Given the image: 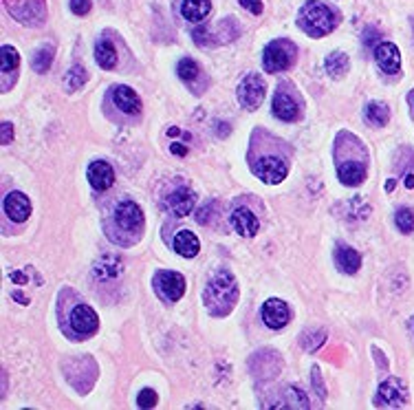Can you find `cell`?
Masks as SVG:
<instances>
[{
    "label": "cell",
    "instance_id": "obj_39",
    "mask_svg": "<svg viewBox=\"0 0 414 410\" xmlns=\"http://www.w3.org/2000/svg\"><path fill=\"white\" fill-rule=\"evenodd\" d=\"M406 187H410V190L414 187V174H408V176H406Z\"/></svg>",
    "mask_w": 414,
    "mask_h": 410
},
{
    "label": "cell",
    "instance_id": "obj_2",
    "mask_svg": "<svg viewBox=\"0 0 414 410\" xmlns=\"http://www.w3.org/2000/svg\"><path fill=\"white\" fill-rule=\"evenodd\" d=\"M337 16L320 0H309L298 14V27L311 38H322L335 29Z\"/></svg>",
    "mask_w": 414,
    "mask_h": 410
},
{
    "label": "cell",
    "instance_id": "obj_22",
    "mask_svg": "<svg viewBox=\"0 0 414 410\" xmlns=\"http://www.w3.org/2000/svg\"><path fill=\"white\" fill-rule=\"evenodd\" d=\"M211 9V3L209 0H183L181 5V14L187 23H200V20H205L207 14Z\"/></svg>",
    "mask_w": 414,
    "mask_h": 410
},
{
    "label": "cell",
    "instance_id": "obj_23",
    "mask_svg": "<svg viewBox=\"0 0 414 410\" xmlns=\"http://www.w3.org/2000/svg\"><path fill=\"white\" fill-rule=\"evenodd\" d=\"M95 60H97V65L106 71L115 69L117 65V49L115 45L108 40V38H102L97 45H95Z\"/></svg>",
    "mask_w": 414,
    "mask_h": 410
},
{
    "label": "cell",
    "instance_id": "obj_34",
    "mask_svg": "<svg viewBox=\"0 0 414 410\" xmlns=\"http://www.w3.org/2000/svg\"><path fill=\"white\" fill-rule=\"evenodd\" d=\"M313 384H315V388H317V395H320V399L324 402V399H326V391H324L322 375H320V369H317V366H313Z\"/></svg>",
    "mask_w": 414,
    "mask_h": 410
},
{
    "label": "cell",
    "instance_id": "obj_36",
    "mask_svg": "<svg viewBox=\"0 0 414 410\" xmlns=\"http://www.w3.org/2000/svg\"><path fill=\"white\" fill-rule=\"evenodd\" d=\"M12 139H14V124L5 122V124H3V144H5V146L12 144Z\"/></svg>",
    "mask_w": 414,
    "mask_h": 410
},
{
    "label": "cell",
    "instance_id": "obj_30",
    "mask_svg": "<svg viewBox=\"0 0 414 410\" xmlns=\"http://www.w3.org/2000/svg\"><path fill=\"white\" fill-rule=\"evenodd\" d=\"M20 65V56L14 47L9 45H3V76H9V73H14Z\"/></svg>",
    "mask_w": 414,
    "mask_h": 410
},
{
    "label": "cell",
    "instance_id": "obj_8",
    "mask_svg": "<svg viewBox=\"0 0 414 410\" xmlns=\"http://www.w3.org/2000/svg\"><path fill=\"white\" fill-rule=\"evenodd\" d=\"M196 205V194L189 190V187H176L172 194H168L165 198V207L168 212H172L174 216L183 218V216H189V212L194 209Z\"/></svg>",
    "mask_w": 414,
    "mask_h": 410
},
{
    "label": "cell",
    "instance_id": "obj_26",
    "mask_svg": "<svg viewBox=\"0 0 414 410\" xmlns=\"http://www.w3.org/2000/svg\"><path fill=\"white\" fill-rule=\"evenodd\" d=\"M51 62H53V47L45 45L42 49L36 51L34 60H31V67H34L36 73H47L51 69Z\"/></svg>",
    "mask_w": 414,
    "mask_h": 410
},
{
    "label": "cell",
    "instance_id": "obj_27",
    "mask_svg": "<svg viewBox=\"0 0 414 410\" xmlns=\"http://www.w3.org/2000/svg\"><path fill=\"white\" fill-rule=\"evenodd\" d=\"M84 82H87V71H84L82 67H73L71 71H67L65 87H67L69 93H76L78 89H82Z\"/></svg>",
    "mask_w": 414,
    "mask_h": 410
},
{
    "label": "cell",
    "instance_id": "obj_11",
    "mask_svg": "<svg viewBox=\"0 0 414 410\" xmlns=\"http://www.w3.org/2000/svg\"><path fill=\"white\" fill-rule=\"evenodd\" d=\"M262 320L269 329H282L284 324H289L291 311H289V307H286V302H282L278 298H271V300L264 302V307H262Z\"/></svg>",
    "mask_w": 414,
    "mask_h": 410
},
{
    "label": "cell",
    "instance_id": "obj_32",
    "mask_svg": "<svg viewBox=\"0 0 414 410\" xmlns=\"http://www.w3.org/2000/svg\"><path fill=\"white\" fill-rule=\"evenodd\" d=\"M137 404H139L141 408H154V404H157V393L152 391V388H143V391L137 395Z\"/></svg>",
    "mask_w": 414,
    "mask_h": 410
},
{
    "label": "cell",
    "instance_id": "obj_35",
    "mask_svg": "<svg viewBox=\"0 0 414 410\" xmlns=\"http://www.w3.org/2000/svg\"><path fill=\"white\" fill-rule=\"evenodd\" d=\"M240 5L247 9V12H251L253 16H260L262 12V0H240Z\"/></svg>",
    "mask_w": 414,
    "mask_h": 410
},
{
    "label": "cell",
    "instance_id": "obj_18",
    "mask_svg": "<svg viewBox=\"0 0 414 410\" xmlns=\"http://www.w3.org/2000/svg\"><path fill=\"white\" fill-rule=\"evenodd\" d=\"M122 269H124L122 258L106 254V256H102L97 262H95V267H93V276L97 278V280H115V278L122 273Z\"/></svg>",
    "mask_w": 414,
    "mask_h": 410
},
{
    "label": "cell",
    "instance_id": "obj_28",
    "mask_svg": "<svg viewBox=\"0 0 414 410\" xmlns=\"http://www.w3.org/2000/svg\"><path fill=\"white\" fill-rule=\"evenodd\" d=\"M176 73H179V78H181L183 82H194V80H198V76H200V69H198V65H196L194 60L185 58V60L179 62Z\"/></svg>",
    "mask_w": 414,
    "mask_h": 410
},
{
    "label": "cell",
    "instance_id": "obj_15",
    "mask_svg": "<svg viewBox=\"0 0 414 410\" xmlns=\"http://www.w3.org/2000/svg\"><path fill=\"white\" fill-rule=\"evenodd\" d=\"M5 214L16 220V223H23L31 216V201L29 196L23 192H9L5 198Z\"/></svg>",
    "mask_w": 414,
    "mask_h": 410
},
{
    "label": "cell",
    "instance_id": "obj_3",
    "mask_svg": "<svg viewBox=\"0 0 414 410\" xmlns=\"http://www.w3.org/2000/svg\"><path fill=\"white\" fill-rule=\"evenodd\" d=\"M298 56V49L293 47L291 40H275L264 49L262 54V67L267 73H280L286 71Z\"/></svg>",
    "mask_w": 414,
    "mask_h": 410
},
{
    "label": "cell",
    "instance_id": "obj_6",
    "mask_svg": "<svg viewBox=\"0 0 414 410\" xmlns=\"http://www.w3.org/2000/svg\"><path fill=\"white\" fill-rule=\"evenodd\" d=\"M115 223L126 232H135L143 225V209L135 201H119L115 205Z\"/></svg>",
    "mask_w": 414,
    "mask_h": 410
},
{
    "label": "cell",
    "instance_id": "obj_41",
    "mask_svg": "<svg viewBox=\"0 0 414 410\" xmlns=\"http://www.w3.org/2000/svg\"><path fill=\"white\" fill-rule=\"evenodd\" d=\"M410 327H412V331H414V315H412V322H410Z\"/></svg>",
    "mask_w": 414,
    "mask_h": 410
},
{
    "label": "cell",
    "instance_id": "obj_21",
    "mask_svg": "<svg viewBox=\"0 0 414 410\" xmlns=\"http://www.w3.org/2000/svg\"><path fill=\"white\" fill-rule=\"evenodd\" d=\"M174 249L176 254H181L183 258H194L200 249L198 236L194 232H189V229H183V232H179L174 236Z\"/></svg>",
    "mask_w": 414,
    "mask_h": 410
},
{
    "label": "cell",
    "instance_id": "obj_14",
    "mask_svg": "<svg viewBox=\"0 0 414 410\" xmlns=\"http://www.w3.org/2000/svg\"><path fill=\"white\" fill-rule=\"evenodd\" d=\"M231 227L236 229V234L251 238L258 234L260 220L256 218V214H253L249 207H236L231 212Z\"/></svg>",
    "mask_w": 414,
    "mask_h": 410
},
{
    "label": "cell",
    "instance_id": "obj_24",
    "mask_svg": "<svg viewBox=\"0 0 414 410\" xmlns=\"http://www.w3.org/2000/svg\"><path fill=\"white\" fill-rule=\"evenodd\" d=\"M326 71L331 78H344L346 71H348V56L342 54V51H335V54H331L326 58Z\"/></svg>",
    "mask_w": 414,
    "mask_h": 410
},
{
    "label": "cell",
    "instance_id": "obj_10",
    "mask_svg": "<svg viewBox=\"0 0 414 410\" xmlns=\"http://www.w3.org/2000/svg\"><path fill=\"white\" fill-rule=\"evenodd\" d=\"M408 402V391L406 384L399 382L397 377H390L384 384L379 386L377 391V404H386V406H401Z\"/></svg>",
    "mask_w": 414,
    "mask_h": 410
},
{
    "label": "cell",
    "instance_id": "obj_40",
    "mask_svg": "<svg viewBox=\"0 0 414 410\" xmlns=\"http://www.w3.org/2000/svg\"><path fill=\"white\" fill-rule=\"evenodd\" d=\"M395 183H397L395 179H390V181H388V185H386V187H388V192H392V190H395Z\"/></svg>",
    "mask_w": 414,
    "mask_h": 410
},
{
    "label": "cell",
    "instance_id": "obj_37",
    "mask_svg": "<svg viewBox=\"0 0 414 410\" xmlns=\"http://www.w3.org/2000/svg\"><path fill=\"white\" fill-rule=\"evenodd\" d=\"M364 40H366V47L375 45V42H381V38H379V34H377L375 29H368L366 34H364Z\"/></svg>",
    "mask_w": 414,
    "mask_h": 410
},
{
    "label": "cell",
    "instance_id": "obj_7",
    "mask_svg": "<svg viewBox=\"0 0 414 410\" xmlns=\"http://www.w3.org/2000/svg\"><path fill=\"white\" fill-rule=\"evenodd\" d=\"M69 322H71L73 331L80 333V335H93L95 331L100 329L97 313H95L89 304H78V307L71 311Z\"/></svg>",
    "mask_w": 414,
    "mask_h": 410
},
{
    "label": "cell",
    "instance_id": "obj_29",
    "mask_svg": "<svg viewBox=\"0 0 414 410\" xmlns=\"http://www.w3.org/2000/svg\"><path fill=\"white\" fill-rule=\"evenodd\" d=\"M395 223L403 234L414 232V212L410 207H399L395 212Z\"/></svg>",
    "mask_w": 414,
    "mask_h": 410
},
{
    "label": "cell",
    "instance_id": "obj_25",
    "mask_svg": "<svg viewBox=\"0 0 414 410\" xmlns=\"http://www.w3.org/2000/svg\"><path fill=\"white\" fill-rule=\"evenodd\" d=\"M388 117H390V113H388L386 104H381V102H370L368 106H366V119L373 124V126H377V128L386 126V124H388Z\"/></svg>",
    "mask_w": 414,
    "mask_h": 410
},
{
    "label": "cell",
    "instance_id": "obj_13",
    "mask_svg": "<svg viewBox=\"0 0 414 410\" xmlns=\"http://www.w3.org/2000/svg\"><path fill=\"white\" fill-rule=\"evenodd\" d=\"M87 176H89V183L100 192L111 190L113 183H115V170L108 161H93L89 166Z\"/></svg>",
    "mask_w": 414,
    "mask_h": 410
},
{
    "label": "cell",
    "instance_id": "obj_16",
    "mask_svg": "<svg viewBox=\"0 0 414 410\" xmlns=\"http://www.w3.org/2000/svg\"><path fill=\"white\" fill-rule=\"evenodd\" d=\"M113 102L115 106L126 115H139L141 113V100L130 87H115L113 89Z\"/></svg>",
    "mask_w": 414,
    "mask_h": 410
},
{
    "label": "cell",
    "instance_id": "obj_4",
    "mask_svg": "<svg viewBox=\"0 0 414 410\" xmlns=\"http://www.w3.org/2000/svg\"><path fill=\"white\" fill-rule=\"evenodd\" d=\"M264 93H267V84L256 73H249V76L242 78L238 84V102L245 111H256L260 109V104L264 100Z\"/></svg>",
    "mask_w": 414,
    "mask_h": 410
},
{
    "label": "cell",
    "instance_id": "obj_20",
    "mask_svg": "<svg viewBox=\"0 0 414 410\" xmlns=\"http://www.w3.org/2000/svg\"><path fill=\"white\" fill-rule=\"evenodd\" d=\"M339 181L346 185H359L366 179V166L362 161H348L337 168Z\"/></svg>",
    "mask_w": 414,
    "mask_h": 410
},
{
    "label": "cell",
    "instance_id": "obj_38",
    "mask_svg": "<svg viewBox=\"0 0 414 410\" xmlns=\"http://www.w3.org/2000/svg\"><path fill=\"white\" fill-rule=\"evenodd\" d=\"M170 150H172V155H176V157H185L187 155V148L183 144H172V146H170Z\"/></svg>",
    "mask_w": 414,
    "mask_h": 410
},
{
    "label": "cell",
    "instance_id": "obj_33",
    "mask_svg": "<svg viewBox=\"0 0 414 410\" xmlns=\"http://www.w3.org/2000/svg\"><path fill=\"white\" fill-rule=\"evenodd\" d=\"M71 12L78 14V16H84L91 12V0H71Z\"/></svg>",
    "mask_w": 414,
    "mask_h": 410
},
{
    "label": "cell",
    "instance_id": "obj_5",
    "mask_svg": "<svg viewBox=\"0 0 414 410\" xmlns=\"http://www.w3.org/2000/svg\"><path fill=\"white\" fill-rule=\"evenodd\" d=\"M154 287L165 300L176 302L185 293V278L179 271H159L154 276Z\"/></svg>",
    "mask_w": 414,
    "mask_h": 410
},
{
    "label": "cell",
    "instance_id": "obj_19",
    "mask_svg": "<svg viewBox=\"0 0 414 410\" xmlns=\"http://www.w3.org/2000/svg\"><path fill=\"white\" fill-rule=\"evenodd\" d=\"M335 265L344 273H355V271H359V267H362V256H359L353 247L339 245L335 249Z\"/></svg>",
    "mask_w": 414,
    "mask_h": 410
},
{
    "label": "cell",
    "instance_id": "obj_31",
    "mask_svg": "<svg viewBox=\"0 0 414 410\" xmlns=\"http://www.w3.org/2000/svg\"><path fill=\"white\" fill-rule=\"evenodd\" d=\"M286 397H289V408H309L311 404H309V397L304 395V391H300V388H289L286 391Z\"/></svg>",
    "mask_w": 414,
    "mask_h": 410
},
{
    "label": "cell",
    "instance_id": "obj_9",
    "mask_svg": "<svg viewBox=\"0 0 414 410\" xmlns=\"http://www.w3.org/2000/svg\"><path fill=\"white\" fill-rule=\"evenodd\" d=\"M286 172H289V168H286V163L278 159V157H264L256 166V174L269 185L282 183L286 179Z\"/></svg>",
    "mask_w": 414,
    "mask_h": 410
},
{
    "label": "cell",
    "instance_id": "obj_1",
    "mask_svg": "<svg viewBox=\"0 0 414 410\" xmlns=\"http://www.w3.org/2000/svg\"><path fill=\"white\" fill-rule=\"evenodd\" d=\"M238 298V282L229 271H218L205 287V304L214 315L229 313Z\"/></svg>",
    "mask_w": 414,
    "mask_h": 410
},
{
    "label": "cell",
    "instance_id": "obj_17",
    "mask_svg": "<svg viewBox=\"0 0 414 410\" xmlns=\"http://www.w3.org/2000/svg\"><path fill=\"white\" fill-rule=\"evenodd\" d=\"M273 115L280 117L282 122H295L300 117V106L295 104V100L289 95V93L278 91L273 95Z\"/></svg>",
    "mask_w": 414,
    "mask_h": 410
},
{
    "label": "cell",
    "instance_id": "obj_12",
    "mask_svg": "<svg viewBox=\"0 0 414 410\" xmlns=\"http://www.w3.org/2000/svg\"><path fill=\"white\" fill-rule=\"evenodd\" d=\"M375 60H377L379 69L390 73V76H395V73L401 71V54L392 42H384V40L379 42L375 47Z\"/></svg>",
    "mask_w": 414,
    "mask_h": 410
}]
</instances>
